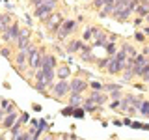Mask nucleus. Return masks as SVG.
Listing matches in <instances>:
<instances>
[{
	"label": "nucleus",
	"mask_w": 149,
	"mask_h": 140,
	"mask_svg": "<svg viewBox=\"0 0 149 140\" xmlns=\"http://www.w3.org/2000/svg\"><path fill=\"white\" fill-rule=\"evenodd\" d=\"M56 4H58L56 0H45L41 6H37V8L34 9V17H37L39 21H43V22H45V19L56 9Z\"/></svg>",
	"instance_id": "1"
},
{
	"label": "nucleus",
	"mask_w": 149,
	"mask_h": 140,
	"mask_svg": "<svg viewBox=\"0 0 149 140\" xmlns=\"http://www.w3.org/2000/svg\"><path fill=\"white\" fill-rule=\"evenodd\" d=\"M50 95L54 97L56 101H62L69 95V82L67 80H58L50 86Z\"/></svg>",
	"instance_id": "2"
},
{
	"label": "nucleus",
	"mask_w": 149,
	"mask_h": 140,
	"mask_svg": "<svg viewBox=\"0 0 149 140\" xmlns=\"http://www.w3.org/2000/svg\"><path fill=\"white\" fill-rule=\"evenodd\" d=\"M78 26V22L77 21H71V19H65V21L60 24V28L54 32V36H56V39H65L69 34H73L74 32V28Z\"/></svg>",
	"instance_id": "3"
},
{
	"label": "nucleus",
	"mask_w": 149,
	"mask_h": 140,
	"mask_svg": "<svg viewBox=\"0 0 149 140\" xmlns=\"http://www.w3.org/2000/svg\"><path fill=\"white\" fill-rule=\"evenodd\" d=\"M63 21H65V19L62 17V13H54V11H52V13H50L49 17L45 19V24H47V28H49V30H50V32L54 34V32H56V30L60 28V24H62Z\"/></svg>",
	"instance_id": "4"
},
{
	"label": "nucleus",
	"mask_w": 149,
	"mask_h": 140,
	"mask_svg": "<svg viewBox=\"0 0 149 140\" xmlns=\"http://www.w3.org/2000/svg\"><path fill=\"white\" fill-rule=\"evenodd\" d=\"M88 80H84L82 77H74L71 82H69V93H84L88 90Z\"/></svg>",
	"instance_id": "5"
},
{
	"label": "nucleus",
	"mask_w": 149,
	"mask_h": 140,
	"mask_svg": "<svg viewBox=\"0 0 149 140\" xmlns=\"http://www.w3.org/2000/svg\"><path fill=\"white\" fill-rule=\"evenodd\" d=\"M19 34H21V26L17 24V22H11L6 30L2 32V37H4V41H9V43H15L17 41V37H19Z\"/></svg>",
	"instance_id": "6"
},
{
	"label": "nucleus",
	"mask_w": 149,
	"mask_h": 140,
	"mask_svg": "<svg viewBox=\"0 0 149 140\" xmlns=\"http://www.w3.org/2000/svg\"><path fill=\"white\" fill-rule=\"evenodd\" d=\"M127 62V60H125ZM125 62L123 60H118L116 56H110V62L108 65H106V71H108L110 75H119L121 71H123V67H125Z\"/></svg>",
	"instance_id": "7"
},
{
	"label": "nucleus",
	"mask_w": 149,
	"mask_h": 140,
	"mask_svg": "<svg viewBox=\"0 0 149 140\" xmlns=\"http://www.w3.org/2000/svg\"><path fill=\"white\" fill-rule=\"evenodd\" d=\"M106 41H108V34H106V30L97 28L95 34H93V45L91 47H104Z\"/></svg>",
	"instance_id": "8"
},
{
	"label": "nucleus",
	"mask_w": 149,
	"mask_h": 140,
	"mask_svg": "<svg viewBox=\"0 0 149 140\" xmlns=\"http://www.w3.org/2000/svg\"><path fill=\"white\" fill-rule=\"evenodd\" d=\"M78 54H80V60H82V62H88V64H93V62H95V56H93V50H91V45H86V43H84L82 45V50H80V52H78Z\"/></svg>",
	"instance_id": "9"
},
{
	"label": "nucleus",
	"mask_w": 149,
	"mask_h": 140,
	"mask_svg": "<svg viewBox=\"0 0 149 140\" xmlns=\"http://www.w3.org/2000/svg\"><path fill=\"white\" fill-rule=\"evenodd\" d=\"M17 49L19 50H24L28 45H30V32L28 30H21V34H19V37H17Z\"/></svg>",
	"instance_id": "10"
},
{
	"label": "nucleus",
	"mask_w": 149,
	"mask_h": 140,
	"mask_svg": "<svg viewBox=\"0 0 149 140\" xmlns=\"http://www.w3.org/2000/svg\"><path fill=\"white\" fill-rule=\"evenodd\" d=\"M90 101H93L95 105H99V106H102L106 103V99H108V95L106 93H102L101 90H91V93H90V97H88Z\"/></svg>",
	"instance_id": "11"
},
{
	"label": "nucleus",
	"mask_w": 149,
	"mask_h": 140,
	"mask_svg": "<svg viewBox=\"0 0 149 140\" xmlns=\"http://www.w3.org/2000/svg\"><path fill=\"white\" fill-rule=\"evenodd\" d=\"M82 45H84L82 39H71L67 45H65V52H69V54H78V52L82 50Z\"/></svg>",
	"instance_id": "12"
},
{
	"label": "nucleus",
	"mask_w": 149,
	"mask_h": 140,
	"mask_svg": "<svg viewBox=\"0 0 149 140\" xmlns=\"http://www.w3.org/2000/svg\"><path fill=\"white\" fill-rule=\"evenodd\" d=\"M15 65L19 71H24L28 67V56H26V50H19L17 56H15Z\"/></svg>",
	"instance_id": "13"
},
{
	"label": "nucleus",
	"mask_w": 149,
	"mask_h": 140,
	"mask_svg": "<svg viewBox=\"0 0 149 140\" xmlns=\"http://www.w3.org/2000/svg\"><path fill=\"white\" fill-rule=\"evenodd\" d=\"M69 77H71V69H69L67 64H62L56 67V78L58 80H67Z\"/></svg>",
	"instance_id": "14"
},
{
	"label": "nucleus",
	"mask_w": 149,
	"mask_h": 140,
	"mask_svg": "<svg viewBox=\"0 0 149 140\" xmlns=\"http://www.w3.org/2000/svg\"><path fill=\"white\" fill-rule=\"evenodd\" d=\"M17 120H19V114H17V112H15V110L9 112V114L4 116V120H2V127H4V129H9V127H11V125L15 123Z\"/></svg>",
	"instance_id": "15"
},
{
	"label": "nucleus",
	"mask_w": 149,
	"mask_h": 140,
	"mask_svg": "<svg viewBox=\"0 0 149 140\" xmlns=\"http://www.w3.org/2000/svg\"><path fill=\"white\" fill-rule=\"evenodd\" d=\"M80 106H82V110H84V112H91V114H93V112H97V110L101 108L99 105H95V103L90 101V99H84Z\"/></svg>",
	"instance_id": "16"
},
{
	"label": "nucleus",
	"mask_w": 149,
	"mask_h": 140,
	"mask_svg": "<svg viewBox=\"0 0 149 140\" xmlns=\"http://www.w3.org/2000/svg\"><path fill=\"white\" fill-rule=\"evenodd\" d=\"M82 93H69V105L73 106V108H77V106L82 105Z\"/></svg>",
	"instance_id": "17"
},
{
	"label": "nucleus",
	"mask_w": 149,
	"mask_h": 140,
	"mask_svg": "<svg viewBox=\"0 0 149 140\" xmlns=\"http://www.w3.org/2000/svg\"><path fill=\"white\" fill-rule=\"evenodd\" d=\"M11 22L13 21H11V15H9V13H0V32H4Z\"/></svg>",
	"instance_id": "18"
},
{
	"label": "nucleus",
	"mask_w": 149,
	"mask_h": 140,
	"mask_svg": "<svg viewBox=\"0 0 149 140\" xmlns=\"http://www.w3.org/2000/svg\"><path fill=\"white\" fill-rule=\"evenodd\" d=\"M41 67H52V69H56V56L54 54H45L43 62H41Z\"/></svg>",
	"instance_id": "19"
},
{
	"label": "nucleus",
	"mask_w": 149,
	"mask_h": 140,
	"mask_svg": "<svg viewBox=\"0 0 149 140\" xmlns=\"http://www.w3.org/2000/svg\"><path fill=\"white\" fill-rule=\"evenodd\" d=\"M134 13H136L138 17H143L146 19V15H149V6H143V4H136V8H134Z\"/></svg>",
	"instance_id": "20"
},
{
	"label": "nucleus",
	"mask_w": 149,
	"mask_h": 140,
	"mask_svg": "<svg viewBox=\"0 0 149 140\" xmlns=\"http://www.w3.org/2000/svg\"><path fill=\"white\" fill-rule=\"evenodd\" d=\"M95 30H97L95 26H86V28H84V36H82V41H84V43H86V41H90V39H93Z\"/></svg>",
	"instance_id": "21"
},
{
	"label": "nucleus",
	"mask_w": 149,
	"mask_h": 140,
	"mask_svg": "<svg viewBox=\"0 0 149 140\" xmlns=\"http://www.w3.org/2000/svg\"><path fill=\"white\" fill-rule=\"evenodd\" d=\"M104 49H106V54H108V56H114L116 52H118V45H116V41H106Z\"/></svg>",
	"instance_id": "22"
},
{
	"label": "nucleus",
	"mask_w": 149,
	"mask_h": 140,
	"mask_svg": "<svg viewBox=\"0 0 149 140\" xmlns=\"http://www.w3.org/2000/svg\"><path fill=\"white\" fill-rule=\"evenodd\" d=\"M0 108L6 112V114H9V112L15 110V108H13V103L9 101V99H2V101H0Z\"/></svg>",
	"instance_id": "23"
},
{
	"label": "nucleus",
	"mask_w": 149,
	"mask_h": 140,
	"mask_svg": "<svg viewBox=\"0 0 149 140\" xmlns=\"http://www.w3.org/2000/svg\"><path fill=\"white\" fill-rule=\"evenodd\" d=\"M121 49L125 50V54H127L129 58H134V56L138 54V52H136V49H134L132 45H129V43H123V45H121Z\"/></svg>",
	"instance_id": "24"
},
{
	"label": "nucleus",
	"mask_w": 149,
	"mask_h": 140,
	"mask_svg": "<svg viewBox=\"0 0 149 140\" xmlns=\"http://www.w3.org/2000/svg\"><path fill=\"white\" fill-rule=\"evenodd\" d=\"M108 62H110V56H104V58H97V60H95L97 67H99L101 71H104V69H106V65H108Z\"/></svg>",
	"instance_id": "25"
},
{
	"label": "nucleus",
	"mask_w": 149,
	"mask_h": 140,
	"mask_svg": "<svg viewBox=\"0 0 149 140\" xmlns=\"http://www.w3.org/2000/svg\"><path fill=\"white\" fill-rule=\"evenodd\" d=\"M21 125H22V121H21V120H17L15 123H13L11 127H9V133H11V138L15 136V134H19V133H21Z\"/></svg>",
	"instance_id": "26"
},
{
	"label": "nucleus",
	"mask_w": 149,
	"mask_h": 140,
	"mask_svg": "<svg viewBox=\"0 0 149 140\" xmlns=\"http://www.w3.org/2000/svg\"><path fill=\"white\" fill-rule=\"evenodd\" d=\"M112 11H114V6H102L99 9V17H108L112 15Z\"/></svg>",
	"instance_id": "27"
},
{
	"label": "nucleus",
	"mask_w": 149,
	"mask_h": 140,
	"mask_svg": "<svg viewBox=\"0 0 149 140\" xmlns=\"http://www.w3.org/2000/svg\"><path fill=\"white\" fill-rule=\"evenodd\" d=\"M140 112H142L146 118H149V101H142V105H140Z\"/></svg>",
	"instance_id": "28"
},
{
	"label": "nucleus",
	"mask_w": 149,
	"mask_h": 140,
	"mask_svg": "<svg viewBox=\"0 0 149 140\" xmlns=\"http://www.w3.org/2000/svg\"><path fill=\"white\" fill-rule=\"evenodd\" d=\"M108 97L112 101H114V99H121V97H123V92H121V88H119V90H112V92H108Z\"/></svg>",
	"instance_id": "29"
},
{
	"label": "nucleus",
	"mask_w": 149,
	"mask_h": 140,
	"mask_svg": "<svg viewBox=\"0 0 149 140\" xmlns=\"http://www.w3.org/2000/svg\"><path fill=\"white\" fill-rule=\"evenodd\" d=\"M47 88H49V86H47V84H45L43 80H39V82H36V90H37V92H39V93H43V95H47Z\"/></svg>",
	"instance_id": "30"
},
{
	"label": "nucleus",
	"mask_w": 149,
	"mask_h": 140,
	"mask_svg": "<svg viewBox=\"0 0 149 140\" xmlns=\"http://www.w3.org/2000/svg\"><path fill=\"white\" fill-rule=\"evenodd\" d=\"M73 116H74V118H84V110H82V106H77V108H73Z\"/></svg>",
	"instance_id": "31"
},
{
	"label": "nucleus",
	"mask_w": 149,
	"mask_h": 140,
	"mask_svg": "<svg viewBox=\"0 0 149 140\" xmlns=\"http://www.w3.org/2000/svg\"><path fill=\"white\" fill-rule=\"evenodd\" d=\"M88 86H91V90H101L102 92V84L101 82H95V80H93V82H88Z\"/></svg>",
	"instance_id": "32"
},
{
	"label": "nucleus",
	"mask_w": 149,
	"mask_h": 140,
	"mask_svg": "<svg viewBox=\"0 0 149 140\" xmlns=\"http://www.w3.org/2000/svg\"><path fill=\"white\" fill-rule=\"evenodd\" d=\"M134 39H136V41H146V36L142 34V30H136V32H134Z\"/></svg>",
	"instance_id": "33"
},
{
	"label": "nucleus",
	"mask_w": 149,
	"mask_h": 140,
	"mask_svg": "<svg viewBox=\"0 0 149 140\" xmlns=\"http://www.w3.org/2000/svg\"><path fill=\"white\" fill-rule=\"evenodd\" d=\"M0 52H2V56L9 58V56H11V49H9V47H2V50H0Z\"/></svg>",
	"instance_id": "34"
},
{
	"label": "nucleus",
	"mask_w": 149,
	"mask_h": 140,
	"mask_svg": "<svg viewBox=\"0 0 149 140\" xmlns=\"http://www.w3.org/2000/svg\"><path fill=\"white\" fill-rule=\"evenodd\" d=\"M102 6H104V0H93V8L95 9H101Z\"/></svg>",
	"instance_id": "35"
},
{
	"label": "nucleus",
	"mask_w": 149,
	"mask_h": 140,
	"mask_svg": "<svg viewBox=\"0 0 149 140\" xmlns=\"http://www.w3.org/2000/svg\"><path fill=\"white\" fill-rule=\"evenodd\" d=\"M28 118H30V116H28V114H26V112H22V114H21V116H19V120H21V121H22V123H26V121H28Z\"/></svg>",
	"instance_id": "36"
},
{
	"label": "nucleus",
	"mask_w": 149,
	"mask_h": 140,
	"mask_svg": "<svg viewBox=\"0 0 149 140\" xmlns=\"http://www.w3.org/2000/svg\"><path fill=\"white\" fill-rule=\"evenodd\" d=\"M142 22H143V17H136V19H134V26H140Z\"/></svg>",
	"instance_id": "37"
},
{
	"label": "nucleus",
	"mask_w": 149,
	"mask_h": 140,
	"mask_svg": "<svg viewBox=\"0 0 149 140\" xmlns=\"http://www.w3.org/2000/svg\"><path fill=\"white\" fill-rule=\"evenodd\" d=\"M43 2H45V0H32V6H34V8H37V6H41Z\"/></svg>",
	"instance_id": "38"
},
{
	"label": "nucleus",
	"mask_w": 149,
	"mask_h": 140,
	"mask_svg": "<svg viewBox=\"0 0 149 140\" xmlns=\"http://www.w3.org/2000/svg\"><path fill=\"white\" fill-rule=\"evenodd\" d=\"M142 34H143V36H146V37H149V24L142 28Z\"/></svg>",
	"instance_id": "39"
},
{
	"label": "nucleus",
	"mask_w": 149,
	"mask_h": 140,
	"mask_svg": "<svg viewBox=\"0 0 149 140\" xmlns=\"http://www.w3.org/2000/svg\"><path fill=\"white\" fill-rule=\"evenodd\" d=\"M63 114H73V106H71V105H69V106H67V108H65V110H63Z\"/></svg>",
	"instance_id": "40"
},
{
	"label": "nucleus",
	"mask_w": 149,
	"mask_h": 140,
	"mask_svg": "<svg viewBox=\"0 0 149 140\" xmlns=\"http://www.w3.org/2000/svg\"><path fill=\"white\" fill-rule=\"evenodd\" d=\"M142 80L146 82V84H149V73H147V75H143V77H142Z\"/></svg>",
	"instance_id": "41"
},
{
	"label": "nucleus",
	"mask_w": 149,
	"mask_h": 140,
	"mask_svg": "<svg viewBox=\"0 0 149 140\" xmlns=\"http://www.w3.org/2000/svg\"><path fill=\"white\" fill-rule=\"evenodd\" d=\"M4 116H6V112H4L2 108H0V123H2V120H4Z\"/></svg>",
	"instance_id": "42"
},
{
	"label": "nucleus",
	"mask_w": 149,
	"mask_h": 140,
	"mask_svg": "<svg viewBox=\"0 0 149 140\" xmlns=\"http://www.w3.org/2000/svg\"><path fill=\"white\" fill-rule=\"evenodd\" d=\"M140 4H143V6H149V0H138Z\"/></svg>",
	"instance_id": "43"
},
{
	"label": "nucleus",
	"mask_w": 149,
	"mask_h": 140,
	"mask_svg": "<svg viewBox=\"0 0 149 140\" xmlns=\"http://www.w3.org/2000/svg\"><path fill=\"white\" fill-rule=\"evenodd\" d=\"M143 21H146V22H147V24H149V15H146V19H143Z\"/></svg>",
	"instance_id": "44"
},
{
	"label": "nucleus",
	"mask_w": 149,
	"mask_h": 140,
	"mask_svg": "<svg viewBox=\"0 0 149 140\" xmlns=\"http://www.w3.org/2000/svg\"><path fill=\"white\" fill-rule=\"evenodd\" d=\"M0 140H6V138H4V134H0Z\"/></svg>",
	"instance_id": "45"
}]
</instances>
